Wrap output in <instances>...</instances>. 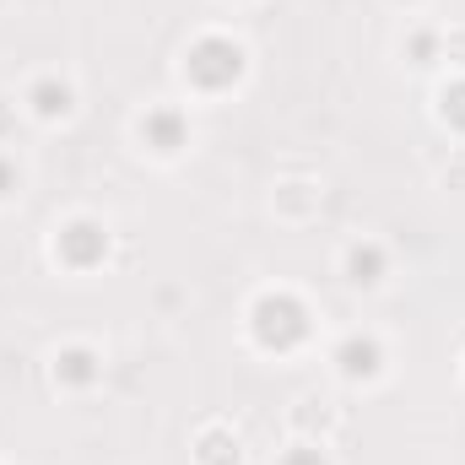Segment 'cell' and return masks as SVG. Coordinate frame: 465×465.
I'll list each match as a JSON object with an SVG mask.
<instances>
[{"label": "cell", "mask_w": 465, "mask_h": 465, "mask_svg": "<svg viewBox=\"0 0 465 465\" xmlns=\"http://www.w3.org/2000/svg\"><path fill=\"white\" fill-rule=\"evenodd\" d=\"M249 331L265 351H292L309 336V309L292 298V292H265L254 309H249Z\"/></svg>", "instance_id": "obj_1"}, {"label": "cell", "mask_w": 465, "mask_h": 465, "mask_svg": "<svg viewBox=\"0 0 465 465\" xmlns=\"http://www.w3.org/2000/svg\"><path fill=\"white\" fill-rule=\"evenodd\" d=\"M184 76L201 87V93H223L243 76V44H232L223 33H206L184 49Z\"/></svg>", "instance_id": "obj_2"}, {"label": "cell", "mask_w": 465, "mask_h": 465, "mask_svg": "<svg viewBox=\"0 0 465 465\" xmlns=\"http://www.w3.org/2000/svg\"><path fill=\"white\" fill-rule=\"evenodd\" d=\"M135 135H141L157 157H173V152L190 146V119L179 114L173 104H157V109H146V114L135 119Z\"/></svg>", "instance_id": "obj_3"}, {"label": "cell", "mask_w": 465, "mask_h": 465, "mask_svg": "<svg viewBox=\"0 0 465 465\" xmlns=\"http://www.w3.org/2000/svg\"><path fill=\"white\" fill-rule=\"evenodd\" d=\"M104 249H109V228H104V223H93V217L65 223L60 238H54V260H65V265H76V271H87Z\"/></svg>", "instance_id": "obj_4"}, {"label": "cell", "mask_w": 465, "mask_h": 465, "mask_svg": "<svg viewBox=\"0 0 465 465\" xmlns=\"http://www.w3.org/2000/svg\"><path fill=\"white\" fill-rule=\"evenodd\" d=\"M336 368H341V379H351V384L379 379V373H384V347H379L373 336H347V341L336 347Z\"/></svg>", "instance_id": "obj_5"}, {"label": "cell", "mask_w": 465, "mask_h": 465, "mask_svg": "<svg viewBox=\"0 0 465 465\" xmlns=\"http://www.w3.org/2000/svg\"><path fill=\"white\" fill-rule=\"evenodd\" d=\"M347 282L351 287H379L384 282V271H390V254H384V243H373V238H362V243H351L347 249Z\"/></svg>", "instance_id": "obj_6"}, {"label": "cell", "mask_w": 465, "mask_h": 465, "mask_svg": "<svg viewBox=\"0 0 465 465\" xmlns=\"http://www.w3.org/2000/svg\"><path fill=\"white\" fill-rule=\"evenodd\" d=\"M71 104H76V93H71L65 82H54V76L33 82V93H27V109H33L38 119H65L71 114Z\"/></svg>", "instance_id": "obj_7"}, {"label": "cell", "mask_w": 465, "mask_h": 465, "mask_svg": "<svg viewBox=\"0 0 465 465\" xmlns=\"http://www.w3.org/2000/svg\"><path fill=\"white\" fill-rule=\"evenodd\" d=\"M104 368H98V357L87 347H71L54 357V379H65V384H87V379H98Z\"/></svg>", "instance_id": "obj_8"}, {"label": "cell", "mask_w": 465, "mask_h": 465, "mask_svg": "<svg viewBox=\"0 0 465 465\" xmlns=\"http://www.w3.org/2000/svg\"><path fill=\"white\" fill-rule=\"evenodd\" d=\"M439 114H444V124L465 130V76H460V82H450V87L439 93Z\"/></svg>", "instance_id": "obj_9"}, {"label": "cell", "mask_w": 465, "mask_h": 465, "mask_svg": "<svg viewBox=\"0 0 465 465\" xmlns=\"http://www.w3.org/2000/svg\"><path fill=\"white\" fill-rule=\"evenodd\" d=\"M201 460H206V465H238V439L206 433V439H201Z\"/></svg>", "instance_id": "obj_10"}, {"label": "cell", "mask_w": 465, "mask_h": 465, "mask_svg": "<svg viewBox=\"0 0 465 465\" xmlns=\"http://www.w3.org/2000/svg\"><path fill=\"white\" fill-rule=\"evenodd\" d=\"M16 190H22V168L11 157H0V201H11Z\"/></svg>", "instance_id": "obj_11"}, {"label": "cell", "mask_w": 465, "mask_h": 465, "mask_svg": "<svg viewBox=\"0 0 465 465\" xmlns=\"http://www.w3.org/2000/svg\"><path fill=\"white\" fill-rule=\"evenodd\" d=\"M282 465H325V455H320V444H292L282 455Z\"/></svg>", "instance_id": "obj_12"}]
</instances>
